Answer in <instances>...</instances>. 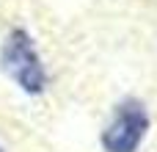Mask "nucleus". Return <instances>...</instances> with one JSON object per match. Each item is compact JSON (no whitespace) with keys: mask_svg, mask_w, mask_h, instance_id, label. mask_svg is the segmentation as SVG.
<instances>
[{"mask_svg":"<svg viewBox=\"0 0 157 152\" xmlns=\"http://www.w3.org/2000/svg\"><path fill=\"white\" fill-rule=\"evenodd\" d=\"M0 66L3 72L25 91V94H41L47 89V72L36 53V44L28 30L14 28L0 50Z\"/></svg>","mask_w":157,"mask_h":152,"instance_id":"nucleus-1","label":"nucleus"},{"mask_svg":"<svg viewBox=\"0 0 157 152\" xmlns=\"http://www.w3.org/2000/svg\"><path fill=\"white\" fill-rule=\"evenodd\" d=\"M146 130H149L146 105L138 100H124L102 133V147L105 152H138L141 141L146 138Z\"/></svg>","mask_w":157,"mask_h":152,"instance_id":"nucleus-2","label":"nucleus"},{"mask_svg":"<svg viewBox=\"0 0 157 152\" xmlns=\"http://www.w3.org/2000/svg\"><path fill=\"white\" fill-rule=\"evenodd\" d=\"M0 152H3V147H0Z\"/></svg>","mask_w":157,"mask_h":152,"instance_id":"nucleus-3","label":"nucleus"}]
</instances>
